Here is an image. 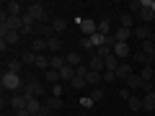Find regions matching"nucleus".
Segmentation results:
<instances>
[{
    "label": "nucleus",
    "instance_id": "obj_46",
    "mask_svg": "<svg viewBox=\"0 0 155 116\" xmlns=\"http://www.w3.org/2000/svg\"><path fill=\"white\" fill-rule=\"evenodd\" d=\"M54 116H62V114H54Z\"/></svg>",
    "mask_w": 155,
    "mask_h": 116
},
{
    "label": "nucleus",
    "instance_id": "obj_19",
    "mask_svg": "<svg viewBox=\"0 0 155 116\" xmlns=\"http://www.w3.org/2000/svg\"><path fill=\"white\" fill-rule=\"evenodd\" d=\"M88 70H93V72H104L106 70V65H104V60H101V57H91L88 60Z\"/></svg>",
    "mask_w": 155,
    "mask_h": 116
},
{
    "label": "nucleus",
    "instance_id": "obj_36",
    "mask_svg": "<svg viewBox=\"0 0 155 116\" xmlns=\"http://www.w3.org/2000/svg\"><path fill=\"white\" fill-rule=\"evenodd\" d=\"M47 83H49V85L60 83V70H47Z\"/></svg>",
    "mask_w": 155,
    "mask_h": 116
},
{
    "label": "nucleus",
    "instance_id": "obj_41",
    "mask_svg": "<svg viewBox=\"0 0 155 116\" xmlns=\"http://www.w3.org/2000/svg\"><path fill=\"white\" fill-rule=\"evenodd\" d=\"M75 75H78V77H85V75H88V65H80V67H75Z\"/></svg>",
    "mask_w": 155,
    "mask_h": 116
},
{
    "label": "nucleus",
    "instance_id": "obj_30",
    "mask_svg": "<svg viewBox=\"0 0 155 116\" xmlns=\"http://www.w3.org/2000/svg\"><path fill=\"white\" fill-rule=\"evenodd\" d=\"M140 52H145L147 57H155V39H147V41H142Z\"/></svg>",
    "mask_w": 155,
    "mask_h": 116
},
{
    "label": "nucleus",
    "instance_id": "obj_1",
    "mask_svg": "<svg viewBox=\"0 0 155 116\" xmlns=\"http://www.w3.org/2000/svg\"><path fill=\"white\" fill-rule=\"evenodd\" d=\"M21 28H23V16H8L5 11H0V34L21 31Z\"/></svg>",
    "mask_w": 155,
    "mask_h": 116
},
{
    "label": "nucleus",
    "instance_id": "obj_42",
    "mask_svg": "<svg viewBox=\"0 0 155 116\" xmlns=\"http://www.w3.org/2000/svg\"><path fill=\"white\" fill-rule=\"evenodd\" d=\"M0 52H3V57H5L8 52H11V44H5V41H3V39H0Z\"/></svg>",
    "mask_w": 155,
    "mask_h": 116
},
{
    "label": "nucleus",
    "instance_id": "obj_23",
    "mask_svg": "<svg viewBox=\"0 0 155 116\" xmlns=\"http://www.w3.org/2000/svg\"><path fill=\"white\" fill-rule=\"evenodd\" d=\"M21 62H23V67H34V65H36V54H34L31 49L21 52Z\"/></svg>",
    "mask_w": 155,
    "mask_h": 116
},
{
    "label": "nucleus",
    "instance_id": "obj_29",
    "mask_svg": "<svg viewBox=\"0 0 155 116\" xmlns=\"http://www.w3.org/2000/svg\"><path fill=\"white\" fill-rule=\"evenodd\" d=\"M67 65V57L65 54H52V70H62Z\"/></svg>",
    "mask_w": 155,
    "mask_h": 116
},
{
    "label": "nucleus",
    "instance_id": "obj_21",
    "mask_svg": "<svg viewBox=\"0 0 155 116\" xmlns=\"http://www.w3.org/2000/svg\"><path fill=\"white\" fill-rule=\"evenodd\" d=\"M104 65H106V70H111V72H116V67L122 65V60H119V57H116L114 52H111V54H109V57H106V60H104Z\"/></svg>",
    "mask_w": 155,
    "mask_h": 116
},
{
    "label": "nucleus",
    "instance_id": "obj_28",
    "mask_svg": "<svg viewBox=\"0 0 155 116\" xmlns=\"http://www.w3.org/2000/svg\"><path fill=\"white\" fill-rule=\"evenodd\" d=\"M132 57H134V62H140V65H142V67H147V65H153V57H147V54H145V52H140V49L134 52Z\"/></svg>",
    "mask_w": 155,
    "mask_h": 116
},
{
    "label": "nucleus",
    "instance_id": "obj_10",
    "mask_svg": "<svg viewBox=\"0 0 155 116\" xmlns=\"http://www.w3.org/2000/svg\"><path fill=\"white\" fill-rule=\"evenodd\" d=\"M47 49H49L52 54H62L65 44H62V39H60V36H52V39H47Z\"/></svg>",
    "mask_w": 155,
    "mask_h": 116
},
{
    "label": "nucleus",
    "instance_id": "obj_8",
    "mask_svg": "<svg viewBox=\"0 0 155 116\" xmlns=\"http://www.w3.org/2000/svg\"><path fill=\"white\" fill-rule=\"evenodd\" d=\"M127 88L129 90H142L145 88V80L140 77V72H132V75L127 77Z\"/></svg>",
    "mask_w": 155,
    "mask_h": 116
},
{
    "label": "nucleus",
    "instance_id": "obj_33",
    "mask_svg": "<svg viewBox=\"0 0 155 116\" xmlns=\"http://www.w3.org/2000/svg\"><path fill=\"white\" fill-rule=\"evenodd\" d=\"M129 111H142V98L140 95H129Z\"/></svg>",
    "mask_w": 155,
    "mask_h": 116
},
{
    "label": "nucleus",
    "instance_id": "obj_35",
    "mask_svg": "<svg viewBox=\"0 0 155 116\" xmlns=\"http://www.w3.org/2000/svg\"><path fill=\"white\" fill-rule=\"evenodd\" d=\"M85 85H88V80H85V77H72V83H70V88H75V90H80V88H85Z\"/></svg>",
    "mask_w": 155,
    "mask_h": 116
},
{
    "label": "nucleus",
    "instance_id": "obj_47",
    "mask_svg": "<svg viewBox=\"0 0 155 116\" xmlns=\"http://www.w3.org/2000/svg\"><path fill=\"white\" fill-rule=\"evenodd\" d=\"M3 116H5V114H3Z\"/></svg>",
    "mask_w": 155,
    "mask_h": 116
},
{
    "label": "nucleus",
    "instance_id": "obj_31",
    "mask_svg": "<svg viewBox=\"0 0 155 116\" xmlns=\"http://www.w3.org/2000/svg\"><path fill=\"white\" fill-rule=\"evenodd\" d=\"M85 80H88V85H98L101 80H104V72H93V70H88Z\"/></svg>",
    "mask_w": 155,
    "mask_h": 116
},
{
    "label": "nucleus",
    "instance_id": "obj_38",
    "mask_svg": "<svg viewBox=\"0 0 155 116\" xmlns=\"http://www.w3.org/2000/svg\"><path fill=\"white\" fill-rule=\"evenodd\" d=\"M49 93L54 95V98H62V93H65V88H62L60 83H54V85H52V88H49Z\"/></svg>",
    "mask_w": 155,
    "mask_h": 116
},
{
    "label": "nucleus",
    "instance_id": "obj_3",
    "mask_svg": "<svg viewBox=\"0 0 155 116\" xmlns=\"http://www.w3.org/2000/svg\"><path fill=\"white\" fill-rule=\"evenodd\" d=\"M21 93L26 95V98H41V95H44V85L39 83V80H28Z\"/></svg>",
    "mask_w": 155,
    "mask_h": 116
},
{
    "label": "nucleus",
    "instance_id": "obj_43",
    "mask_svg": "<svg viewBox=\"0 0 155 116\" xmlns=\"http://www.w3.org/2000/svg\"><path fill=\"white\" fill-rule=\"evenodd\" d=\"M129 95H132V93H129V88H122V90H119V98H124V101H129Z\"/></svg>",
    "mask_w": 155,
    "mask_h": 116
},
{
    "label": "nucleus",
    "instance_id": "obj_11",
    "mask_svg": "<svg viewBox=\"0 0 155 116\" xmlns=\"http://www.w3.org/2000/svg\"><path fill=\"white\" fill-rule=\"evenodd\" d=\"M114 54L124 62L129 57V41H116V44H114Z\"/></svg>",
    "mask_w": 155,
    "mask_h": 116
},
{
    "label": "nucleus",
    "instance_id": "obj_39",
    "mask_svg": "<svg viewBox=\"0 0 155 116\" xmlns=\"http://www.w3.org/2000/svg\"><path fill=\"white\" fill-rule=\"evenodd\" d=\"M91 101H93V103H96V101H104V90H98V88L91 90Z\"/></svg>",
    "mask_w": 155,
    "mask_h": 116
},
{
    "label": "nucleus",
    "instance_id": "obj_12",
    "mask_svg": "<svg viewBox=\"0 0 155 116\" xmlns=\"http://www.w3.org/2000/svg\"><path fill=\"white\" fill-rule=\"evenodd\" d=\"M21 70H23L21 57H11V60L5 62V72H16V75H21Z\"/></svg>",
    "mask_w": 155,
    "mask_h": 116
},
{
    "label": "nucleus",
    "instance_id": "obj_7",
    "mask_svg": "<svg viewBox=\"0 0 155 116\" xmlns=\"http://www.w3.org/2000/svg\"><path fill=\"white\" fill-rule=\"evenodd\" d=\"M80 31H83V36H93V34L98 31V23L91 21V18H83V21H80Z\"/></svg>",
    "mask_w": 155,
    "mask_h": 116
},
{
    "label": "nucleus",
    "instance_id": "obj_4",
    "mask_svg": "<svg viewBox=\"0 0 155 116\" xmlns=\"http://www.w3.org/2000/svg\"><path fill=\"white\" fill-rule=\"evenodd\" d=\"M62 106H65V101L62 98H54V95H49V98H44V114H52V111H60Z\"/></svg>",
    "mask_w": 155,
    "mask_h": 116
},
{
    "label": "nucleus",
    "instance_id": "obj_9",
    "mask_svg": "<svg viewBox=\"0 0 155 116\" xmlns=\"http://www.w3.org/2000/svg\"><path fill=\"white\" fill-rule=\"evenodd\" d=\"M28 49H31L34 54H44V52H49V49H47V39H41V36L34 39L31 44H28Z\"/></svg>",
    "mask_w": 155,
    "mask_h": 116
},
{
    "label": "nucleus",
    "instance_id": "obj_17",
    "mask_svg": "<svg viewBox=\"0 0 155 116\" xmlns=\"http://www.w3.org/2000/svg\"><path fill=\"white\" fill-rule=\"evenodd\" d=\"M132 34H134V28H124V26H119V28L114 31V39H116V41H129V36H132Z\"/></svg>",
    "mask_w": 155,
    "mask_h": 116
},
{
    "label": "nucleus",
    "instance_id": "obj_25",
    "mask_svg": "<svg viewBox=\"0 0 155 116\" xmlns=\"http://www.w3.org/2000/svg\"><path fill=\"white\" fill-rule=\"evenodd\" d=\"M67 65H72V67H80L83 65V54H80V52H67Z\"/></svg>",
    "mask_w": 155,
    "mask_h": 116
},
{
    "label": "nucleus",
    "instance_id": "obj_26",
    "mask_svg": "<svg viewBox=\"0 0 155 116\" xmlns=\"http://www.w3.org/2000/svg\"><path fill=\"white\" fill-rule=\"evenodd\" d=\"M140 77H142L145 83H153V77H155V65H147L140 70Z\"/></svg>",
    "mask_w": 155,
    "mask_h": 116
},
{
    "label": "nucleus",
    "instance_id": "obj_24",
    "mask_svg": "<svg viewBox=\"0 0 155 116\" xmlns=\"http://www.w3.org/2000/svg\"><path fill=\"white\" fill-rule=\"evenodd\" d=\"M132 75V70H129V65L127 62H122V65L116 67V80H124V83H127V77Z\"/></svg>",
    "mask_w": 155,
    "mask_h": 116
},
{
    "label": "nucleus",
    "instance_id": "obj_13",
    "mask_svg": "<svg viewBox=\"0 0 155 116\" xmlns=\"http://www.w3.org/2000/svg\"><path fill=\"white\" fill-rule=\"evenodd\" d=\"M41 108H44V101H39V98H26V111H28V114H41Z\"/></svg>",
    "mask_w": 155,
    "mask_h": 116
},
{
    "label": "nucleus",
    "instance_id": "obj_2",
    "mask_svg": "<svg viewBox=\"0 0 155 116\" xmlns=\"http://www.w3.org/2000/svg\"><path fill=\"white\" fill-rule=\"evenodd\" d=\"M0 85H3V90H11V93H21L26 83H23L21 75H16V72H3V77H0Z\"/></svg>",
    "mask_w": 155,
    "mask_h": 116
},
{
    "label": "nucleus",
    "instance_id": "obj_18",
    "mask_svg": "<svg viewBox=\"0 0 155 116\" xmlns=\"http://www.w3.org/2000/svg\"><path fill=\"white\" fill-rule=\"evenodd\" d=\"M49 26H52V31H54L57 36H60V34H65L67 21H65V18H52V21H49Z\"/></svg>",
    "mask_w": 155,
    "mask_h": 116
},
{
    "label": "nucleus",
    "instance_id": "obj_37",
    "mask_svg": "<svg viewBox=\"0 0 155 116\" xmlns=\"http://www.w3.org/2000/svg\"><path fill=\"white\" fill-rule=\"evenodd\" d=\"M140 11H142V0H132L129 3V13L132 16H140Z\"/></svg>",
    "mask_w": 155,
    "mask_h": 116
},
{
    "label": "nucleus",
    "instance_id": "obj_15",
    "mask_svg": "<svg viewBox=\"0 0 155 116\" xmlns=\"http://www.w3.org/2000/svg\"><path fill=\"white\" fill-rule=\"evenodd\" d=\"M34 67H36V70H52V57H47V54H36V65H34Z\"/></svg>",
    "mask_w": 155,
    "mask_h": 116
},
{
    "label": "nucleus",
    "instance_id": "obj_16",
    "mask_svg": "<svg viewBox=\"0 0 155 116\" xmlns=\"http://www.w3.org/2000/svg\"><path fill=\"white\" fill-rule=\"evenodd\" d=\"M140 21H142V26H150V23H155V13L150 11L147 5H142V11H140Z\"/></svg>",
    "mask_w": 155,
    "mask_h": 116
},
{
    "label": "nucleus",
    "instance_id": "obj_22",
    "mask_svg": "<svg viewBox=\"0 0 155 116\" xmlns=\"http://www.w3.org/2000/svg\"><path fill=\"white\" fill-rule=\"evenodd\" d=\"M72 77H75V67L72 65H65L60 70V80H65V83H72Z\"/></svg>",
    "mask_w": 155,
    "mask_h": 116
},
{
    "label": "nucleus",
    "instance_id": "obj_45",
    "mask_svg": "<svg viewBox=\"0 0 155 116\" xmlns=\"http://www.w3.org/2000/svg\"><path fill=\"white\" fill-rule=\"evenodd\" d=\"M31 116H47V114H44V111H41V114H31Z\"/></svg>",
    "mask_w": 155,
    "mask_h": 116
},
{
    "label": "nucleus",
    "instance_id": "obj_6",
    "mask_svg": "<svg viewBox=\"0 0 155 116\" xmlns=\"http://www.w3.org/2000/svg\"><path fill=\"white\" fill-rule=\"evenodd\" d=\"M3 11H5L8 16H23V5L18 0H8L5 5H3Z\"/></svg>",
    "mask_w": 155,
    "mask_h": 116
},
{
    "label": "nucleus",
    "instance_id": "obj_14",
    "mask_svg": "<svg viewBox=\"0 0 155 116\" xmlns=\"http://www.w3.org/2000/svg\"><path fill=\"white\" fill-rule=\"evenodd\" d=\"M0 39H3L5 44H11V47H16L18 41H23V39H21V34H18V31H5V34H0Z\"/></svg>",
    "mask_w": 155,
    "mask_h": 116
},
{
    "label": "nucleus",
    "instance_id": "obj_20",
    "mask_svg": "<svg viewBox=\"0 0 155 116\" xmlns=\"http://www.w3.org/2000/svg\"><path fill=\"white\" fill-rule=\"evenodd\" d=\"M153 108H155V90H150L142 95V111H153Z\"/></svg>",
    "mask_w": 155,
    "mask_h": 116
},
{
    "label": "nucleus",
    "instance_id": "obj_34",
    "mask_svg": "<svg viewBox=\"0 0 155 116\" xmlns=\"http://www.w3.org/2000/svg\"><path fill=\"white\" fill-rule=\"evenodd\" d=\"M119 21H122L124 28H132V26H134V16H132V13H122V18H119Z\"/></svg>",
    "mask_w": 155,
    "mask_h": 116
},
{
    "label": "nucleus",
    "instance_id": "obj_32",
    "mask_svg": "<svg viewBox=\"0 0 155 116\" xmlns=\"http://www.w3.org/2000/svg\"><path fill=\"white\" fill-rule=\"evenodd\" d=\"M98 34L111 36V21H109V18H101V21H98Z\"/></svg>",
    "mask_w": 155,
    "mask_h": 116
},
{
    "label": "nucleus",
    "instance_id": "obj_5",
    "mask_svg": "<svg viewBox=\"0 0 155 116\" xmlns=\"http://www.w3.org/2000/svg\"><path fill=\"white\" fill-rule=\"evenodd\" d=\"M11 108L16 111H26V95L23 93H11Z\"/></svg>",
    "mask_w": 155,
    "mask_h": 116
},
{
    "label": "nucleus",
    "instance_id": "obj_44",
    "mask_svg": "<svg viewBox=\"0 0 155 116\" xmlns=\"http://www.w3.org/2000/svg\"><path fill=\"white\" fill-rule=\"evenodd\" d=\"M16 116H31V114H28V111H18Z\"/></svg>",
    "mask_w": 155,
    "mask_h": 116
},
{
    "label": "nucleus",
    "instance_id": "obj_40",
    "mask_svg": "<svg viewBox=\"0 0 155 116\" xmlns=\"http://www.w3.org/2000/svg\"><path fill=\"white\" fill-rule=\"evenodd\" d=\"M116 80V72H111V70H104V83H114Z\"/></svg>",
    "mask_w": 155,
    "mask_h": 116
},
{
    "label": "nucleus",
    "instance_id": "obj_27",
    "mask_svg": "<svg viewBox=\"0 0 155 116\" xmlns=\"http://www.w3.org/2000/svg\"><path fill=\"white\" fill-rule=\"evenodd\" d=\"M150 31H153L150 26H137V28H134V36H137L140 41H147V39H153V36H150Z\"/></svg>",
    "mask_w": 155,
    "mask_h": 116
}]
</instances>
